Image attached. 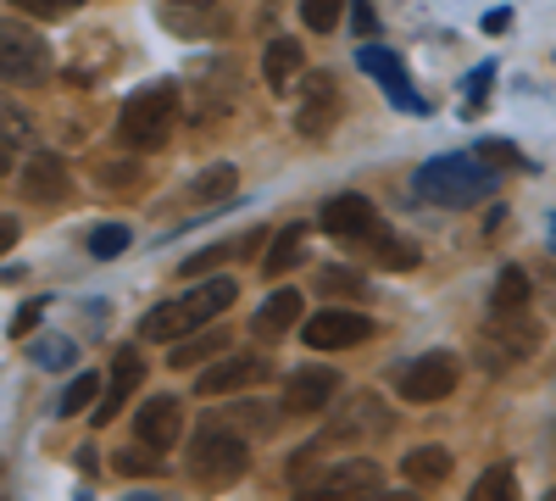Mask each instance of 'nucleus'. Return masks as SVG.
<instances>
[{
    "label": "nucleus",
    "instance_id": "21",
    "mask_svg": "<svg viewBox=\"0 0 556 501\" xmlns=\"http://www.w3.org/2000/svg\"><path fill=\"white\" fill-rule=\"evenodd\" d=\"M301 67H306V51H301L295 39H273V45H267L262 73H267V84H273V89H290V78H295Z\"/></svg>",
    "mask_w": 556,
    "mask_h": 501
},
{
    "label": "nucleus",
    "instance_id": "10",
    "mask_svg": "<svg viewBox=\"0 0 556 501\" xmlns=\"http://www.w3.org/2000/svg\"><path fill=\"white\" fill-rule=\"evenodd\" d=\"M356 62H362L367 78L384 84V96H390L401 112H424V101H417V89H412V73H406V62H401L395 51H384V45H362Z\"/></svg>",
    "mask_w": 556,
    "mask_h": 501
},
{
    "label": "nucleus",
    "instance_id": "15",
    "mask_svg": "<svg viewBox=\"0 0 556 501\" xmlns=\"http://www.w3.org/2000/svg\"><path fill=\"white\" fill-rule=\"evenodd\" d=\"M323 229H329L334 240H367L379 229V212L367 196H334L329 206H323Z\"/></svg>",
    "mask_w": 556,
    "mask_h": 501
},
{
    "label": "nucleus",
    "instance_id": "2",
    "mask_svg": "<svg viewBox=\"0 0 556 501\" xmlns=\"http://www.w3.org/2000/svg\"><path fill=\"white\" fill-rule=\"evenodd\" d=\"M173 123H178V84H167V78L134 89L117 112V134L134 151H162L173 140Z\"/></svg>",
    "mask_w": 556,
    "mask_h": 501
},
{
    "label": "nucleus",
    "instance_id": "9",
    "mask_svg": "<svg viewBox=\"0 0 556 501\" xmlns=\"http://www.w3.org/2000/svg\"><path fill=\"white\" fill-rule=\"evenodd\" d=\"M334 117H340V84L334 73H312L301 101H295V128L306 140H323V134H334Z\"/></svg>",
    "mask_w": 556,
    "mask_h": 501
},
{
    "label": "nucleus",
    "instance_id": "5",
    "mask_svg": "<svg viewBox=\"0 0 556 501\" xmlns=\"http://www.w3.org/2000/svg\"><path fill=\"white\" fill-rule=\"evenodd\" d=\"M245 468H251V446L240 435H228L223 424L201 429V440L190 451V479H201V485H235Z\"/></svg>",
    "mask_w": 556,
    "mask_h": 501
},
{
    "label": "nucleus",
    "instance_id": "27",
    "mask_svg": "<svg viewBox=\"0 0 556 501\" xmlns=\"http://www.w3.org/2000/svg\"><path fill=\"white\" fill-rule=\"evenodd\" d=\"M73 340H62V335H45V340H34V362H39V368H73Z\"/></svg>",
    "mask_w": 556,
    "mask_h": 501
},
{
    "label": "nucleus",
    "instance_id": "11",
    "mask_svg": "<svg viewBox=\"0 0 556 501\" xmlns=\"http://www.w3.org/2000/svg\"><path fill=\"white\" fill-rule=\"evenodd\" d=\"M334 390H340V379H334V368H323V362H312V368H301V374H290L285 379V413H295V418H312V413H323V406L334 401Z\"/></svg>",
    "mask_w": 556,
    "mask_h": 501
},
{
    "label": "nucleus",
    "instance_id": "28",
    "mask_svg": "<svg viewBox=\"0 0 556 501\" xmlns=\"http://www.w3.org/2000/svg\"><path fill=\"white\" fill-rule=\"evenodd\" d=\"M473 496H479V501H501V496H518V474H513V463H501V468L479 474Z\"/></svg>",
    "mask_w": 556,
    "mask_h": 501
},
{
    "label": "nucleus",
    "instance_id": "23",
    "mask_svg": "<svg viewBox=\"0 0 556 501\" xmlns=\"http://www.w3.org/2000/svg\"><path fill=\"white\" fill-rule=\"evenodd\" d=\"M367 246H374L379 267H412V262H417V251H412L406 240H395V229H384V223H379L374 235H367Z\"/></svg>",
    "mask_w": 556,
    "mask_h": 501
},
{
    "label": "nucleus",
    "instance_id": "31",
    "mask_svg": "<svg viewBox=\"0 0 556 501\" xmlns=\"http://www.w3.org/2000/svg\"><path fill=\"white\" fill-rule=\"evenodd\" d=\"M117 251H128V229H123V223H101V229L96 235H89V256H117Z\"/></svg>",
    "mask_w": 556,
    "mask_h": 501
},
{
    "label": "nucleus",
    "instance_id": "32",
    "mask_svg": "<svg viewBox=\"0 0 556 501\" xmlns=\"http://www.w3.org/2000/svg\"><path fill=\"white\" fill-rule=\"evenodd\" d=\"M223 196H235V167H212L195 178V201H223Z\"/></svg>",
    "mask_w": 556,
    "mask_h": 501
},
{
    "label": "nucleus",
    "instance_id": "34",
    "mask_svg": "<svg viewBox=\"0 0 556 501\" xmlns=\"http://www.w3.org/2000/svg\"><path fill=\"white\" fill-rule=\"evenodd\" d=\"M490 84H495V62L473 67V78H468V101H462V112H484V101H490Z\"/></svg>",
    "mask_w": 556,
    "mask_h": 501
},
{
    "label": "nucleus",
    "instance_id": "26",
    "mask_svg": "<svg viewBox=\"0 0 556 501\" xmlns=\"http://www.w3.org/2000/svg\"><path fill=\"white\" fill-rule=\"evenodd\" d=\"M96 396H101V379H96V374H78V379H73L67 390H62L56 413H62V418H73V413H84V406L96 401Z\"/></svg>",
    "mask_w": 556,
    "mask_h": 501
},
{
    "label": "nucleus",
    "instance_id": "40",
    "mask_svg": "<svg viewBox=\"0 0 556 501\" xmlns=\"http://www.w3.org/2000/svg\"><path fill=\"white\" fill-rule=\"evenodd\" d=\"M117 468H123V474H156V458H139V451H123Z\"/></svg>",
    "mask_w": 556,
    "mask_h": 501
},
{
    "label": "nucleus",
    "instance_id": "3",
    "mask_svg": "<svg viewBox=\"0 0 556 501\" xmlns=\"http://www.w3.org/2000/svg\"><path fill=\"white\" fill-rule=\"evenodd\" d=\"M235 296H240V285H235V279H206V285H201V290H190V296L151 306V317L139 324V335H146V340H178V335L201 329L206 317H217Z\"/></svg>",
    "mask_w": 556,
    "mask_h": 501
},
{
    "label": "nucleus",
    "instance_id": "18",
    "mask_svg": "<svg viewBox=\"0 0 556 501\" xmlns=\"http://www.w3.org/2000/svg\"><path fill=\"white\" fill-rule=\"evenodd\" d=\"M28 201H62L67 196V167H62V156H51V151H34L28 162H23V185H17Z\"/></svg>",
    "mask_w": 556,
    "mask_h": 501
},
{
    "label": "nucleus",
    "instance_id": "29",
    "mask_svg": "<svg viewBox=\"0 0 556 501\" xmlns=\"http://www.w3.org/2000/svg\"><path fill=\"white\" fill-rule=\"evenodd\" d=\"M523 301H529V273H523V267H501L495 306H523Z\"/></svg>",
    "mask_w": 556,
    "mask_h": 501
},
{
    "label": "nucleus",
    "instance_id": "8",
    "mask_svg": "<svg viewBox=\"0 0 556 501\" xmlns=\"http://www.w3.org/2000/svg\"><path fill=\"white\" fill-rule=\"evenodd\" d=\"M301 335H306L312 351H345V346H362L367 335H374V317H362L351 306H323L317 317L301 324Z\"/></svg>",
    "mask_w": 556,
    "mask_h": 501
},
{
    "label": "nucleus",
    "instance_id": "7",
    "mask_svg": "<svg viewBox=\"0 0 556 501\" xmlns=\"http://www.w3.org/2000/svg\"><path fill=\"white\" fill-rule=\"evenodd\" d=\"M462 379V362L451 351H429V356H412L401 368V396L406 401H445Z\"/></svg>",
    "mask_w": 556,
    "mask_h": 501
},
{
    "label": "nucleus",
    "instance_id": "22",
    "mask_svg": "<svg viewBox=\"0 0 556 501\" xmlns=\"http://www.w3.org/2000/svg\"><path fill=\"white\" fill-rule=\"evenodd\" d=\"M256 246H262V235L251 229V235H240V240H223V246H212V251L190 256V262H184V273H195V279H201V273H212L217 262H235V256H251Z\"/></svg>",
    "mask_w": 556,
    "mask_h": 501
},
{
    "label": "nucleus",
    "instance_id": "37",
    "mask_svg": "<svg viewBox=\"0 0 556 501\" xmlns=\"http://www.w3.org/2000/svg\"><path fill=\"white\" fill-rule=\"evenodd\" d=\"M96 178H101L106 190H112V185H117V190H134V185H139V167H123V162L112 167V162H106V167H96Z\"/></svg>",
    "mask_w": 556,
    "mask_h": 501
},
{
    "label": "nucleus",
    "instance_id": "13",
    "mask_svg": "<svg viewBox=\"0 0 556 501\" xmlns=\"http://www.w3.org/2000/svg\"><path fill=\"white\" fill-rule=\"evenodd\" d=\"M395 418H390V406L379 401V396H356L351 406H345V418L323 435L317 446H345V440H379L384 429H390Z\"/></svg>",
    "mask_w": 556,
    "mask_h": 501
},
{
    "label": "nucleus",
    "instance_id": "4",
    "mask_svg": "<svg viewBox=\"0 0 556 501\" xmlns=\"http://www.w3.org/2000/svg\"><path fill=\"white\" fill-rule=\"evenodd\" d=\"M540 351V324L523 312V306H495L490 324L479 329V362L490 374L501 368H518V362H529Z\"/></svg>",
    "mask_w": 556,
    "mask_h": 501
},
{
    "label": "nucleus",
    "instance_id": "36",
    "mask_svg": "<svg viewBox=\"0 0 556 501\" xmlns=\"http://www.w3.org/2000/svg\"><path fill=\"white\" fill-rule=\"evenodd\" d=\"M317 285L329 290V296H334V290H340V296H362V290H367V285L356 279V273H351V267H329V273H323V279H317Z\"/></svg>",
    "mask_w": 556,
    "mask_h": 501
},
{
    "label": "nucleus",
    "instance_id": "1",
    "mask_svg": "<svg viewBox=\"0 0 556 501\" xmlns=\"http://www.w3.org/2000/svg\"><path fill=\"white\" fill-rule=\"evenodd\" d=\"M495 190V167L479 156H434L417 167V196L434 206H479Z\"/></svg>",
    "mask_w": 556,
    "mask_h": 501
},
{
    "label": "nucleus",
    "instance_id": "20",
    "mask_svg": "<svg viewBox=\"0 0 556 501\" xmlns=\"http://www.w3.org/2000/svg\"><path fill=\"white\" fill-rule=\"evenodd\" d=\"M406 479L412 485H445L451 479V451L445 446H417V451H406Z\"/></svg>",
    "mask_w": 556,
    "mask_h": 501
},
{
    "label": "nucleus",
    "instance_id": "17",
    "mask_svg": "<svg viewBox=\"0 0 556 501\" xmlns=\"http://www.w3.org/2000/svg\"><path fill=\"white\" fill-rule=\"evenodd\" d=\"M139 379H146V362H139V351H134V346H123V351L112 356V379L101 385L106 396H101V406H96V424H112V413H117V406L139 390Z\"/></svg>",
    "mask_w": 556,
    "mask_h": 501
},
{
    "label": "nucleus",
    "instance_id": "42",
    "mask_svg": "<svg viewBox=\"0 0 556 501\" xmlns=\"http://www.w3.org/2000/svg\"><path fill=\"white\" fill-rule=\"evenodd\" d=\"M0 173H12V140L0 134Z\"/></svg>",
    "mask_w": 556,
    "mask_h": 501
},
{
    "label": "nucleus",
    "instance_id": "41",
    "mask_svg": "<svg viewBox=\"0 0 556 501\" xmlns=\"http://www.w3.org/2000/svg\"><path fill=\"white\" fill-rule=\"evenodd\" d=\"M12 246H17V223L0 212V251H12Z\"/></svg>",
    "mask_w": 556,
    "mask_h": 501
},
{
    "label": "nucleus",
    "instance_id": "43",
    "mask_svg": "<svg viewBox=\"0 0 556 501\" xmlns=\"http://www.w3.org/2000/svg\"><path fill=\"white\" fill-rule=\"evenodd\" d=\"M551 251H556V223H551Z\"/></svg>",
    "mask_w": 556,
    "mask_h": 501
},
{
    "label": "nucleus",
    "instance_id": "16",
    "mask_svg": "<svg viewBox=\"0 0 556 501\" xmlns=\"http://www.w3.org/2000/svg\"><path fill=\"white\" fill-rule=\"evenodd\" d=\"M134 429H139V440L156 446V451L178 446V435H184V406H178V396H151L146 406H139Z\"/></svg>",
    "mask_w": 556,
    "mask_h": 501
},
{
    "label": "nucleus",
    "instance_id": "39",
    "mask_svg": "<svg viewBox=\"0 0 556 501\" xmlns=\"http://www.w3.org/2000/svg\"><path fill=\"white\" fill-rule=\"evenodd\" d=\"M39 317H45V301H28V306H23V312H17V317H12V335H17V340H23V335H28V329H34V324H39Z\"/></svg>",
    "mask_w": 556,
    "mask_h": 501
},
{
    "label": "nucleus",
    "instance_id": "30",
    "mask_svg": "<svg viewBox=\"0 0 556 501\" xmlns=\"http://www.w3.org/2000/svg\"><path fill=\"white\" fill-rule=\"evenodd\" d=\"M0 134H7L12 146H23L28 134H34V117H28V112L12 101V96H0Z\"/></svg>",
    "mask_w": 556,
    "mask_h": 501
},
{
    "label": "nucleus",
    "instance_id": "6",
    "mask_svg": "<svg viewBox=\"0 0 556 501\" xmlns=\"http://www.w3.org/2000/svg\"><path fill=\"white\" fill-rule=\"evenodd\" d=\"M0 78L7 84H45L51 78V45L23 23H0Z\"/></svg>",
    "mask_w": 556,
    "mask_h": 501
},
{
    "label": "nucleus",
    "instance_id": "14",
    "mask_svg": "<svg viewBox=\"0 0 556 501\" xmlns=\"http://www.w3.org/2000/svg\"><path fill=\"white\" fill-rule=\"evenodd\" d=\"M273 374V362L267 356H223V362H212V368L195 379V390L201 396H228V390H251V385H262Z\"/></svg>",
    "mask_w": 556,
    "mask_h": 501
},
{
    "label": "nucleus",
    "instance_id": "33",
    "mask_svg": "<svg viewBox=\"0 0 556 501\" xmlns=\"http://www.w3.org/2000/svg\"><path fill=\"white\" fill-rule=\"evenodd\" d=\"M340 7H345V0H301V17H306V28L329 34L340 23Z\"/></svg>",
    "mask_w": 556,
    "mask_h": 501
},
{
    "label": "nucleus",
    "instance_id": "12",
    "mask_svg": "<svg viewBox=\"0 0 556 501\" xmlns=\"http://www.w3.org/2000/svg\"><path fill=\"white\" fill-rule=\"evenodd\" d=\"M301 485L317 490V496H379L384 490V468L374 458H351V463H334L329 474L301 479Z\"/></svg>",
    "mask_w": 556,
    "mask_h": 501
},
{
    "label": "nucleus",
    "instance_id": "38",
    "mask_svg": "<svg viewBox=\"0 0 556 501\" xmlns=\"http://www.w3.org/2000/svg\"><path fill=\"white\" fill-rule=\"evenodd\" d=\"M479 162H490V167H513L518 151L506 146V140H484V146H479Z\"/></svg>",
    "mask_w": 556,
    "mask_h": 501
},
{
    "label": "nucleus",
    "instance_id": "19",
    "mask_svg": "<svg viewBox=\"0 0 556 501\" xmlns=\"http://www.w3.org/2000/svg\"><path fill=\"white\" fill-rule=\"evenodd\" d=\"M301 317V290H273L267 301H262V312H256V335L262 340H278V335H290V324Z\"/></svg>",
    "mask_w": 556,
    "mask_h": 501
},
{
    "label": "nucleus",
    "instance_id": "35",
    "mask_svg": "<svg viewBox=\"0 0 556 501\" xmlns=\"http://www.w3.org/2000/svg\"><path fill=\"white\" fill-rule=\"evenodd\" d=\"M12 7H23L28 17H67V12L84 7V0H12Z\"/></svg>",
    "mask_w": 556,
    "mask_h": 501
},
{
    "label": "nucleus",
    "instance_id": "25",
    "mask_svg": "<svg viewBox=\"0 0 556 501\" xmlns=\"http://www.w3.org/2000/svg\"><path fill=\"white\" fill-rule=\"evenodd\" d=\"M217 351H228V335H223V329H212V335H201V340H190V346H178V351H173V368H195V362H206V356H217Z\"/></svg>",
    "mask_w": 556,
    "mask_h": 501
},
{
    "label": "nucleus",
    "instance_id": "24",
    "mask_svg": "<svg viewBox=\"0 0 556 501\" xmlns=\"http://www.w3.org/2000/svg\"><path fill=\"white\" fill-rule=\"evenodd\" d=\"M301 246H306V229H301V223L278 229V240H273V251H267V273H290V262L301 256Z\"/></svg>",
    "mask_w": 556,
    "mask_h": 501
}]
</instances>
